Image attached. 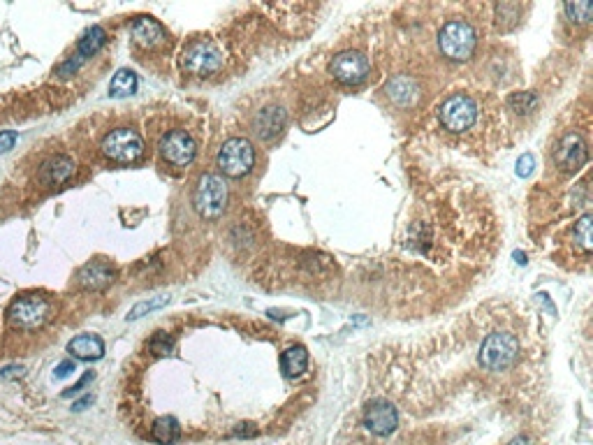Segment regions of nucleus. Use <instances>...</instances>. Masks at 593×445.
I'll list each match as a JSON object with an SVG mask.
<instances>
[{
    "label": "nucleus",
    "instance_id": "1",
    "mask_svg": "<svg viewBox=\"0 0 593 445\" xmlns=\"http://www.w3.org/2000/svg\"><path fill=\"white\" fill-rule=\"evenodd\" d=\"M53 314V302L44 294L28 292L16 297L8 309V322L14 329H38Z\"/></svg>",
    "mask_w": 593,
    "mask_h": 445
},
{
    "label": "nucleus",
    "instance_id": "2",
    "mask_svg": "<svg viewBox=\"0 0 593 445\" xmlns=\"http://www.w3.org/2000/svg\"><path fill=\"white\" fill-rule=\"evenodd\" d=\"M475 44L477 35L469 21H447L438 33V47L443 56L450 58V61H469L473 51H475Z\"/></svg>",
    "mask_w": 593,
    "mask_h": 445
},
{
    "label": "nucleus",
    "instance_id": "3",
    "mask_svg": "<svg viewBox=\"0 0 593 445\" xmlns=\"http://www.w3.org/2000/svg\"><path fill=\"white\" fill-rule=\"evenodd\" d=\"M519 357V341L510 332H494L480 346V366L487 371H505Z\"/></svg>",
    "mask_w": 593,
    "mask_h": 445
},
{
    "label": "nucleus",
    "instance_id": "4",
    "mask_svg": "<svg viewBox=\"0 0 593 445\" xmlns=\"http://www.w3.org/2000/svg\"><path fill=\"white\" fill-rule=\"evenodd\" d=\"M227 204V186L218 174H205L195 186L193 192V207L195 212L207 220L218 218L225 212Z\"/></svg>",
    "mask_w": 593,
    "mask_h": 445
},
{
    "label": "nucleus",
    "instance_id": "5",
    "mask_svg": "<svg viewBox=\"0 0 593 445\" xmlns=\"http://www.w3.org/2000/svg\"><path fill=\"white\" fill-rule=\"evenodd\" d=\"M181 68L195 77H211L223 68V51L211 40H195L181 53Z\"/></svg>",
    "mask_w": 593,
    "mask_h": 445
},
{
    "label": "nucleus",
    "instance_id": "6",
    "mask_svg": "<svg viewBox=\"0 0 593 445\" xmlns=\"http://www.w3.org/2000/svg\"><path fill=\"white\" fill-rule=\"evenodd\" d=\"M218 167L225 177H246L255 167V149L243 137H232L218 151Z\"/></svg>",
    "mask_w": 593,
    "mask_h": 445
},
{
    "label": "nucleus",
    "instance_id": "7",
    "mask_svg": "<svg viewBox=\"0 0 593 445\" xmlns=\"http://www.w3.org/2000/svg\"><path fill=\"white\" fill-rule=\"evenodd\" d=\"M100 151L114 162H135L144 155V140L133 128H116L103 140Z\"/></svg>",
    "mask_w": 593,
    "mask_h": 445
},
{
    "label": "nucleus",
    "instance_id": "8",
    "mask_svg": "<svg viewBox=\"0 0 593 445\" xmlns=\"http://www.w3.org/2000/svg\"><path fill=\"white\" fill-rule=\"evenodd\" d=\"M477 121V105L471 95L454 93L440 107V123L450 132H466Z\"/></svg>",
    "mask_w": 593,
    "mask_h": 445
},
{
    "label": "nucleus",
    "instance_id": "9",
    "mask_svg": "<svg viewBox=\"0 0 593 445\" xmlns=\"http://www.w3.org/2000/svg\"><path fill=\"white\" fill-rule=\"evenodd\" d=\"M369 58L359 51H341L334 56V61L329 63V75L334 77L339 84L345 86H355V84L364 81L369 75Z\"/></svg>",
    "mask_w": 593,
    "mask_h": 445
},
{
    "label": "nucleus",
    "instance_id": "10",
    "mask_svg": "<svg viewBox=\"0 0 593 445\" xmlns=\"http://www.w3.org/2000/svg\"><path fill=\"white\" fill-rule=\"evenodd\" d=\"M197 144L185 130H172L167 132L160 142V155L172 167H188L195 160Z\"/></svg>",
    "mask_w": 593,
    "mask_h": 445
},
{
    "label": "nucleus",
    "instance_id": "11",
    "mask_svg": "<svg viewBox=\"0 0 593 445\" xmlns=\"http://www.w3.org/2000/svg\"><path fill=\"white\" fill-rule=\"evenodd\" d=\"M364 427L375 436H389L399 427V413L389 401L375 399L364 408Z\"/></svg>",
    "mask_w": 593,
    "mask_h": 445
},
{
    "label": "nucleus",
    "instance_id": "12",
    "mask_svg": "<svg viewBox=\"0 0 593 445\" xmlns=\"http://www.w3.org/2000/svg\"><path fill=\"white\" fill-rule=\"evenodd\" d=\"M554 158L563 172H577L579 167H584L589 151H586V142L582 140V135H577V132L563 135L559 147H556Z\"/></svg>",
    "mask_w": 593,
    "mask_h": 445
},
{
    "label": "nucleus",
    "instance_id": "13",
    "mask_svg": "<svg viewBox=\"0 0 593 445\" xmlns=\"http://www.w3.org/2000/svg\"><path fill=\"white\" fill-rule=\"evenodd\" d=\"M114 276H116V272H114V267L109 262L93 260L79 269L77 281H79V285L88 288V290H105L107 285L114 283Z\"/></svg>",
    "mask_w": 593,
    "mask_h": 445
},
{
    "label": "nucleus",
    "instance_id": "14",
    "mask_svg": "<svg viewBox=\"0 0 593 445\" xmlns=\"http://www.w3.org/2000/svg\"><path fill=\"white\" fill-rule=\"evenodd\" d=\"M133 38L144 49H155L167 40V33L160 21L151 19V16H140L133 23Z\"/></svg>",
    "mask_w": 593,
    "mask_h": 445
},
{
    "label": "nucleus",
    "instance_id": "15",
    "mask_svg": "<svg viewBox=\"0 0 593 445\" xmlns=\"http://www.w3.org/2000/svg\"><path fill=\"white\" fill-rule=\"evenodd\" d=\"M75 174V162L68 155H51L49 160H44L40 170V181L44 186H61L70 181Z\"/></svg>",
    "mask_w": 593,
    "mask_h": 445
},
{
    "label": "nucleus",
    "instance_id": "16",
    "mask_svg": "<svg viewBox=\"0 0 593 445\" xmlns=\"http://www.w3.org/2000/svg\"><path fill=\"white\" fill-rule=\"evenodd\" d=\"M68 353L83 362H95V359H103L105 341L98 334H79L68 344Z\"/></svg>",
    "mask_w": 593,
    "mask_h": 445
},
{
    "label": "nucleus",
    "instance_id": "17",
    "mask_svg": "<svg viewBox=\"0 0 593 445\" xmlns=\"http://www.w3.org/2000/svg\"><path fill=\"white\" fill-rule=\"evenodd\" d=\"M285 125V112L280 107H267L255 116L253 128L260 140H274Z\"/></svg>",
    "mask_w": 593,
    "mask_h": 445
},
{
    "label": "nucleus",
    "instance_id": "18",
    "mask_svg": "<svg viewBox=\"0 0 593 445\" xmlns=\"http://www.w3.org/2000/svg\"><path fill=\"white\" fill-rule=\"evenodd\" d=\"M280 369L287 378H297L308 369V353L304 346H292L280 355Z\"/></svg>",
    "mask_w": 593,
    "mask_h": 445
},
{
    "label": "nucleus",
    "instance_id": "19",
    "mask_svg": "<svg viewBox=\"0 0 593 445\" xmlns=\"http://www.w3.org/2000/svg\"><path fill=\"white\" fill-rule=\"evenodd\" d=\"M151 436H153V441L160 445H174L179 438H181L179 420L172 418V415H160L151 427Z\"/></svg>",
    "mask_w": 593,
    "mask_h": 445
},
{
    "label": "nucleus",
    "instance_id": "20",
    "mask_svg": "<svg viewBox=\"0 0 593 445\" xmlns=\"http://www.w3.org/2000/svg\"><path fill=\"white\" fill-rule=\"evenodd\" d=\"M387 95L397 102L399 107H408L417 98V86L410 77H394L387 86Z\"/></svg>",
    "mask_w": 593,
    "mask_h": 445
},
{
    "label": "nucleus",
    "instance_id": "21",
    "mask_svg": "<svg viewBox=\"0 0 593 445\" xmlns=\"http://www.w3.org/2000/svg\"><path fill=\"white\" fill-rule=\"evenodd\" d=\"M105 42H107V33L103 31V28H100V26L88 28V31L83 33V38L79 40V44H77V58L83 63L86 58L95 56V53L103 49Z\"/></svg>",
    "mask_w": 593,
    "mask_h": 445
},
{
    "label": "nucleus",
    "instance_id": "22",
    "mask_svg": "<svg viewBox=\"0 0 593 445\" xmlns=\"http://www.w3.org/2000/svg\"><path fill=\"white\" fill-rule=\"evenodd\" d=\"M137 91V75L133 70H118L109 84L111 98H128Z\"/></svg>",
    "mask_w": 593,
    "mask_h": 445
},
{
    "label": "nucleus",
    "instance_id": "23",
    "mask_svg": "<svg viewBox=\"0 0 593 445\" xmlns=\"http://www.w3.org/2000/svg\"><path fill=\"white\" fill-rule=\"evenodd\" d=\"M167 304H170V297H165V294H160V297H153V299H144V302H137L133 309H130L128 322H130V320H140L142 316L151 314V311L163 309V306H167Z\"/></svg>",
    "mask_w": 593,
    "mask_h": 445
},
{
    "label": "nucleus",
    "instance_id": "24",
    "mask_svg": "<svg viewBox=\"0 0 593 445\" xmlns=\"http://www.w3.org/2000/svg\"><path fill=\"white\" fill-rule=\"evenodd\" d=\"M591 214H584L582 218L575 222V242L579 244V249L584 253H589L591 246H593V234H591Z\"/></svg>",
    "mask_w": 593,
    "mask_h": 445
},
{
    "label": "nucleus",
    "instance_id": "25",
    "mask_svg": "<svg viewBox=\"0 0 593 445\" xmlns=\"http://www.w3.org/2000/svg\"><path fill=\"white\" fill-rule=\"evenodd\" d=\"M508 105H510L517 114H522V116H526V114H531V112L538 107V95H536V93H531V91L512 93L510 98H508Z\"/></svg>",
    "mask_w": 593,
    "mask_h": 445
},
{
    "label": "nucleus",
    "instance_id": "26",
    "mask_svg": "<svg viewBox=\"0 0 593 445\" xmlns=\"http://www.w3.org/2000/svg\"><path fill=\"white\" fill-rule=\"evenodd\" d=\"M566 14L570 21L577 23H589L593 14V3L591 0H579V3H566Z\"/></svg>",
    "mask_w": 593,
    "mask_h": 445
},
{
    "label": "nucleus",
    "instance_id": "27",
    "mask_svg": "<svg viewBox=\"0 0 593 445\" xmlns=\"http://www.w3.org/2000/svg\"><path fill=\"white\" fill-rule=\"evenodd\" d=\"M151 351L155 355H167L172 351V339H167L165 332H158L153 336V341H151Z\"/></svg>",
    "mask_w": 593,
    "mask_h": 445
},
{
    "label": "nucleus",
    "instance_id": "28",
    "mask_svg": "<svg viewBox=\"0 0 593 445\" xmlns=\"http://www.w3.org/2000/svg\"><path fill=\"white\" fill-rule=\"evenodd\" d=\"M533 170H536V158H533L531 153L519 155V160H517V174H519V177H524V179L531 177Z\"/></svg>",
    "mask_w": 593,
    "mask_h": 445
},
{
    "label": "nucleus",
    "instance_id": "29",
    "mask_svg": "<svg viewBox=\"0 0 593 445\" xmlns=\"http://www.w3.org/2000/svg\"><path fill=\"white\" fill-rule=\"evenodd\" d=\"M91 381H93V371H86V374H83V376L79 378V381H77L75 385H72V387H68V390H65V392H63V399H70V396L79 394L81 390L86 387V385L91 383Z\"/></svg>",
    "mask_w": 593,
    "mask_h": 445
},
{
    "label": "nucleus",
    "instance_id": "30",
    "mask_svg": "<svg viewBox=\"0 0 593 445\" xmlns=\"http://www.w3.org/2000/svg\"><path fill=\"white\" fill-rule=\"evenodd\" d=\"M16 140H19V137H16V132H12V130H3V132H0V155L12 151V149H14V144H16Z\"/></svg>",
    "mask_w": 593,
    "mask_h": 445
},
{
    "label": "nucleus",
    "instance_id": "31",
    "mask_svg": "<svg viewBox=\"0 0 593 445\" xmlns=\"http://www.w3.org/2000/svg\"><path fill=\"white\" fill-rule=\"evenodd\" d=\"M232 436H237V438H255L257 436V427L250 424V422L237 424L235 431H232Z\"/></svg>",
    "mask_w": 593,
    "mask_h": 445
},
{
    "label": "nucleus",
    "instance_id": "32",
    "mask_svg": "<svg viewBox=\"0 0 593 445\" xmlns=\"http://www.w3.org/2000/svg\"><path fill=\"white\" fill-rule=\"evenodd\" d=\"M72 371H77L75 362H72V359H65V362H61V364L56 366V371H53V376H56V378H65V376H70Z\"/></svg>",
    "mask_w": 593,
    "mask_h": 445
},
{
    "label": "nucleus",
    "instance_id": "33",
    "mask_svg": "<svg viewBox=\"0 0 593 445\" xmlns=\"http://www.w3.org/2000/svg\"><path fill=\"white\" fill-rule=\"evenodd\" d=\"M23 374H26V369H23V366H16V364L5 366V369L0 371V376L3 378H21Z\"/></svg>",
    "mask_w": 593,
    "mask_h": 445
},
{
    "label": "nucleus",
    "instance_id": "34",
    "mask_svg": "<svg viewBox=\"0 0 593 445\" xmlns=\"http://www.w3.org/2000/svg\"><path fill=\"white\" fill-rule=\"evenodd\" d=\"M88 404H93V394H86V396H81L79 401H75V404H72V411H83Z\"/></svg>",
    "mask_w": 593,
    "mask_h": 445
},
{
    "label": "nucleus",
    "instance_id": "35",
    "mask_svg": "<svg viewBox=\"0 0 593 445\" xmlns=\"http://www.w3.org/2000/svg\"><path fill=\"white\" fill-rule=\"evenodd\" d=\"M508 445H533V443L526 436H519V438H514V441H510Z\"/></svg>",
    "mask_w": 593,
    "mask_h": 445
},
{
    "label": "nucleus",
    "instance_id": "36",
    "mask_svg": "<svg viewBox=\"0 0 593 445\" xmlns=\"http://www.w3.org/2000/svg\"><path fill=\"white\" fill-rule=\"evenodd\" d=\"M514 257H517L519 264H526V255H524V253H514Z\"/></svg>",
    "mask_w": 593,
    "mask_h": 445
}]
</instances>
